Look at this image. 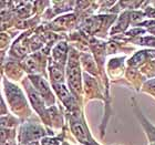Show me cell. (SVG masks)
I'll return each instance as SVG.
<instances>
[{
    "instance_id": "6da1fadb",
    "label": "cell",
    "mask_w": 155,
    "mask_h": 145,
    "mask_svg": "<svg viewBox=\"0 0 155 145\" xmlns=\"http://www.w3.org/2000/svg\"><path fill=\"white\" fill-rule=\"evenodd\" d=\"M68 81L71 89L74 92H78L80 87V71L77 64H70L68 69Z\"/></svg>"
},
{
    "instance_id": "3957f363",
    "label": "cell",
    "mask_w": 155,
    "mask_h": 145,
    "mask_svg": "<svg viewBox=\"0 0 155 145\" xmlns=\"http://www.w3.org/2000/svg\"><path fill=\"white\" fill-rule=\"evenodd\" d=\"M72 132L74 133V135L77 136L78 139L80 140V142L82 143L89 142V137H87V132H85L84 127L81 124H79V123L72 124Z\"/></svg>"
},
{
    "instance_id": "8992f818",
    "label": "cell",
    "mask_w": 155,
    "mask_h": 145,
    "mask_svg": "<svg viewBox=\"0 0 155 145\" xmlns=\"http://www.w3.org/2000/svg\"><path fill=\"white\" fill-rule=\"evenodd\" d=\"M42 145H58V141L53 139H45L42 141Z\"/></svg>"
},
{
    "instance_id": "7a4b0ae2",
    "label": "cell",
    "mask_w": 155,
    "mask_h": 145,
    "mask_svg": "<svg viewBox=\"0 0 155 145\" xmlns=\"http://www.w3.org/2000/svg\"><path fill=\"white\" fill-rule=\"evenodd\" d=\"M32 82L35 83L37 87H38V90L40 91V93L43 97H50V90H49V87L47 82L45 80H42L41 77H32Z\"/></svg>"
},
{
    "instance_id": "277c9868",
    "label": "cell",
    "mask_w": 155,
    "mask_h": 145,
    "mask_svg": "<svg viewBox=\"0 0 155 145\" xmlns=\"http://www.w3.org/2000/svg\"><path fill=\"white\" fill-rule=\"evenodd\" d=\"M65 52H67V45H65L64 43H61V44L57 45V48H55L54 51H53V55H54V58L57 59L59 62L60 61L63 62L64 57H65Z\"/></svg>"
},
{
    "instance_id": "5b68a950",
    "label": "cell",
    "mask_w": 155,
    "mask_h": 145,
    "mask_svg": "<svg viewBox=\"0 0 155 145\" xmlns=\"http://www.w3.org/2000/svg\"><path fill=\"white\" fill-rule=\"evenodd\" d=\"M50 74H51L52 77H53L55 81H59V80L61 81L62 73H61V71H60L58 68H54V69H52V70H50Z\"/></svg>"
}]
</instances>
